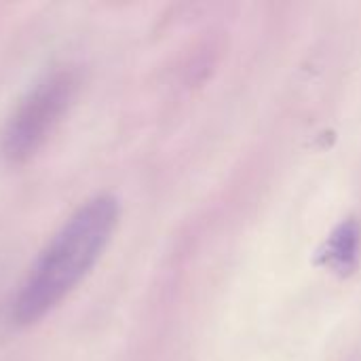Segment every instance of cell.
Listing matches in <instances>:
<instances>
[{
    "label": "cell",
    "mask_w": 361,
    "mask_h": 361,
    "mask_svg": "<svg viewBox=\"0 0 361 361\" xmlns=\"http://www.w3.org/2000/svg\"><path fill=\"white\" fill-rule=\"evenodd\" d=\"M76 89L78 72L70 66L53 68L40 76L19 97L4 123L0 137L2 157L13 165L30 161L72 106Z\"/></svg>",
    "instance_id": "7a4b0ae2"
},
{
    "label": "cell",
    "mask_w": 361,
    "mask_h": 361,
    "mask_svg": "<svg viewBox=\"0 0 361 361\" xmlns=\"http://www.w3.org/2000/svg\"><path fill=\"white\" fill-rule=\"evenodd\" d=\"M118 214L121 207L112 195H95L59 226L15 296L13 319L17 326L38 324L85 281L110 245Z\"/></svg>",
    "instance_id": "6da1fadb"
},
{
    "label": "cell",
    "mask_w": 361,
    "mask_h": 361,
    "mask_svg": "<svg viewBox=\"0 0 361 361\" xmlns=\"http://www.w3.org/2000/svg\"><path fill=\"white\" fill-rule=\"evenodd\" d=\"M360 226L355 220L343 222L334 233L326 239L322 252H319V262L334 273H349L357 264V252H360Z\"/></svg>",
    "instance_id": "3957f363"
}]
</instances>
